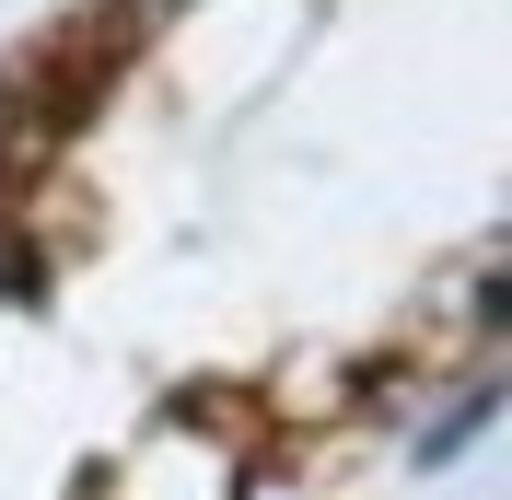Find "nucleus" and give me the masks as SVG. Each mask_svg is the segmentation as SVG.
<instances>
[]
</instances>
